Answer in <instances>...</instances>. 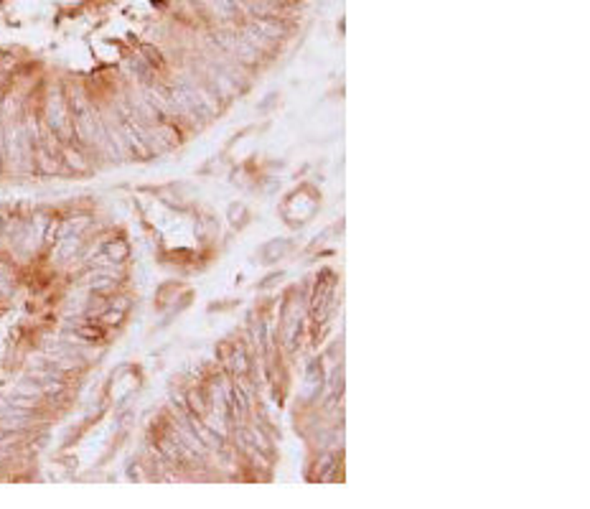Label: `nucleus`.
<instances>
[{
	"label": "nucleus",
	"instance_id": "obj_1",
	"mask_svg": "<svg viewBox=\"0 0 590 509\" xmlns=\"http://www.w3.org/2000/svg\"><path fill=\"white\" fill-rule=\"evenodd\" d=\"M125 255H128V242L117 240V242H112V245H107V258L115 260V263H120Z\"/></svg>",
	"mask_w": 590,
	"mask_h": 509
}]
</instances>
